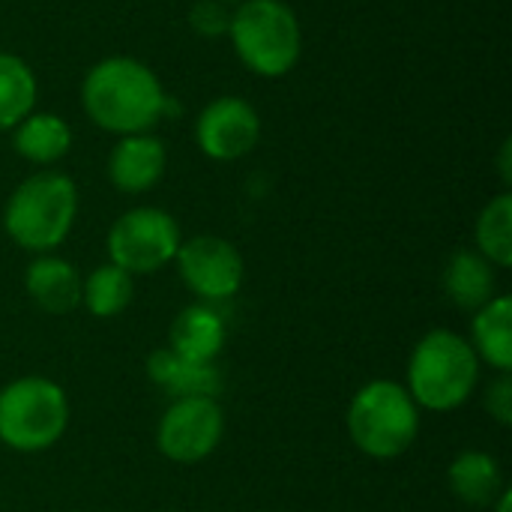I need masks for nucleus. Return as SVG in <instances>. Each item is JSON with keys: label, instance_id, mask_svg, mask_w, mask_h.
I'll list each match as a JSON object with an SVG mask.
<instances>
[{"label": "nucleus", "instance_id": "7ed1b4c3", "mask_svg": "<svg viewBox=\"0 0 512 512\" xmlns=\"http://www.w3.org/2000/svg\"><path fill=\"white\" fill-rule=\"evenodd\" d=\"M78 210L75 183L63 174L42 171L24 180L3 213L9 237L30 252H48L66 240Z\"/></svg>", "mask_w": 512, "mask_h": 512}, {"label": "nucleus", "instance_id": "a878e982", "mask_svg": "<svg viewBox=\"0 0 512 512\" xmlns=\"http://www.w3.org/2000/svg\"><path fill=\"white\" fill-rule=\"evenodd\" d=\"M222 3H243V0H222Z\"/></svg>", "mask_w": 512, "mask_h": 512}, {"label": "nucleus", "instance_id": "39448f33", "mask_svg": "<svg viewBox=\"0 0 512 512\" xmlns=\"http://www.w3.org/2000/svg\"><path fill=\"white\" fill-rule=\"evenodd\" d=\"M228 30L240 60L258 75L279 78L300 57V24L282 0H243Z\"/></svg>", "mask_w": 512, "mask_h": 512}, {"label": "nucleus", "instance_id": "4468645a", "mask_svg": "<svg viewBox=\"0 0 512 512\" xmlns=\"http://www.w3.org/2000/svg\"><path fill=\"white\" fill-rule=\"evenodd\" d=\"M225 345V321L204 303L183 309L171 324V351L189 360L213 363Z\"/></svg>", "mask_w": 512, "mask_h": 512}, {"label": "nucleus", "instance_id": "f03ea898", "mask_svg": "<svg viewBox=\"0 0 512 512\" xmlns=\"http://www.w3.org/2000/svg\"><path fill=\"white\" fill-rule=\"evenodd\" d=\"M477 378L480 360L474 348L450 330H435L411 354L408 393L429 411H453L468 402Z\"/></svg>", "mask_w": 512, "mask_h": 512}, {"label": "nucleus", "instance_id": "aec40b11", "mask_svg": "<svg viewBox=\"0 0 512 512\" xmlns=\"http://www.w3.org/2000/svg\"><path fill=\"white\" fill-rule=\"evenodd\" d=\"M132 273L117 264L96 267L81 285V300L96 318H114L132 303Z\"/></svg>", "mask_w": 512, "mask_h": 512}, {"label": "nucleus", "instance_id": "2eb2a0df", "mask_svg": "<svg viewBox=\"0 0 512 512\" xmlns=\"http://www.w3.org/2000/svg\"><path fill=\"white\" fill-rule=\"evenodd\" d=\"M444 288L459 309H483L495 300V273L480 252H456L444 270Z\"/></svg>", "mask_w": 512, "mask_h": 512}, {"label": "nucleus", "instance_id": "1a4fd4ad", "mask_svg": "<svg viewBox=\"0 0 512 512\" xmlns=\"http://www.w3.org/2000/svg\"><path fill=\"white\" fill-rule=\"evenodd\" d=\"M177 267L183 282L204 300H228L240 291L243 258L222 237H192L177 249Z\"/></svg>", "mask_w": 512, "mask_h": 512}, {"label": "nucleus", "instance_id": "393cba45", "mask_svg": "<svg viewBox=\"0 0 512 512\" xmlns=\"http://www.w3.org/2000/svg\"><path fill=\"white\" fill-rule=\"evenodd\" d=\"M510 504H512L510 492H504V495H501V507H498V512H510Z\"/></svg>", "mask_w": 512, "mask_h": 512}, {"label": "nucleus", "instance_id": "9b49d317", "mask_svg": "<svg viewBox=\"0 0 512 512\" xmlns=\"http://www.w3.org/2000/svg\"><path fill=\"white\" fill-rule=\"evenodd\" d=\"M165 171V147L150 135H126L111 159L108 177L120 192H147Z\"/></svg>", "mask_w": 512, "mask_h": 512}, {"label": "nucleus", "instance_id": "f3484780", "mask_svg": "<svg viewBox=\"0 0 512 512\" xmlns=\"http://www.w3.org/2000/svg\"><path fill=\"white\" fill-rule=\"evenodd\" d=\"M69 144H72V132L54 114H27L15 132V150L39 165L63 159Z\"/></svg>", "mask_w": 512, "mask_h": 512}, {"label": "nucleus", "instance_id": "ddd939ff", "mask_svg": "<svg viewBox=\"0 0 512 512\" xmlns=\"http://www.w3.org/2000/svg\"><path fill=\"white\" fill-rule=\"evenodd\" d=\"M24 285L33 303L51 315H66L81 303V279L75 267L63 258H36L27 267Z\"/></svg>", "mask_w": 512, "mask_h": 512}, {"label": "nucleus", "instance_id": "f8f14e48", "mask_svg": "<svg viewBox=\"0 0 512 512\" xmlns=\"http://www.w3.org/2000/svg\"><path fill=\"white\" fill-rule=\"evenodd\" d=\"M147 372H150L153 384H159L174 399H195V396L213 399L219 393V384H222L213 363L180 357L171 348L153 351L147 360Z\"/></svg>", "mask_w": 512, "mask_h": 512}, {"label": "nucleus", "instance_id": "dca6fc26", "mask_svg": "<svg viewBox=\"0 0 512 512\" xmlns=\"http://www.w3.org/2000/svg\"><path fill=\"white\" fill-rule=\"evenodd\" d=\"M474 354H480L501 375L512 369V300L495 297L489 300L474 321Z\"/></svg>", "mask_w": 512, "mask_h": 512}, {"label": "nucleus", "instance_id": "f257e3e1", "mask_svg": "<svg viewBox=\"0 0 512 512\" xmlns=\"http://www.w3.org/2000/svg\"><path fill=\"white\" fill-rule=\"evenodd\" d=\"M90 120L117 135H141L165 111L159 78L132 57H108L96 63L81 90Z\"/></svg>", "mask_w": 512, "mask_h": 512}, {"label": "nucleus", "instance_id": "4be33fe9", "mask_svg": "<svg viewBox=\"0 0 512 512\" xmlns=\"http://www.w3.org/2000/svg\"><path fill=\"white\" fill-rule=\"evenodd\" d=\"M189 21H192V27H195L201 36H219V33L228 30L231 15H228V9H225L222 0H198V3L192 6Z\"/></svg>", "mask_w": 512, "mask_h": 512}, {"label": "nucleus", "instance_id": "6ab92c4d", "mask_svg": "<svg viewBox=\"0 0 512 512\" xmlns=\"http://www.w3.org/2000/svg\"><path fill=\"white\" fill-rule=\"evenodd\" d=\"M36 102V78L30 66L12 54H0V129L18 126Z\"/></svg>", "mask_w": 512, "mask_h": 512}, {"label": "nucleus", "instance_id": "412c9836", "mask_svg": "<svg viewBox=\"0 0 512 512\" xmlns=\"http://www.w3.org/2000/svg\"><path fill=\"white\" fill-rule=\"evenodd\" d=\"M477 243L480 255L489 264L510 267L512 264V198L498 195L477 222Z\"/></svg>", "mask_w": 512, "mask_h": 512}, {"label": "nucleus", "instance_id": "423d86ee", "mask_svg": "<svg viewBox=\"0 0 512 512\" xmlns=\"http://www.w3.org/2000/svg\"><path fill=\"white\" fill-rule=\"evenodd\" d=\"M69 423L66 393L48 378H21L0 390V441L18 453H39L60 441Z\"/></svg>", "mask_w": 512, "mask_h": 512}, {"label": "nucleus", "instance_id": "a211bd4d", "mask_svg": "<svg viewBox=\"0 0 512 512\" xmlns=\"http://www.w3.org/2000/svg\"><path fill=\"white\" fill-rule=\"evenodd\" d=\"M501 468L489 453H462L453 468H450V486L456 492V498H462L465 504L474 507H486L498 498L501 492Z\"/></svg>", "mask_w": 512, "mask_h": 512}, {"label": "nucleus", "instance_id": "6e6552de", "mask_svg": "<svg viewBox=\"0 0 512 512\" xmlns=\"http://www.w3.org/2000/svg\"><path fill=\"white\" fill-rule=\"evenodd\" d=\"M222 438V408L216 399H174L159 423V450L177 465L207 459Z\"/></svg>", "mask_w": 512, "mask_h": 512}, {"label": "nucleus", "instance_id": "5701e85b", "mask_svg": "<svg viewBox=\"0 0 512 512\" xmlns=\"http://www.w3.org/2000/svg\"><path fill=\"white\" fill-rule=\"evenodd\" d=\"M486 405H489V411H492V414H495L501 423H510L512 420V384L507 375H504L501 381H495V384H492V393H489Z\"/></svg>", "mask_w": 512, "mask_h": 512}, {"label": "nucleus", "instance_id": "9d476101", "mask_svg": "<svg viewBox=\"0 0 512 512\" xmlns=\"http://www.w3.org/2000/svg\"><path fill=\"white\" fill-rule=\"evenodd\" d=\"M258 135H261V123L255 108L237 96L210 102L195 126L198 147L210 159H222V162L246 156L258 144Z\"/></svg>", "mask_w": 512, "mask_h": 512}, {"label": "nucleus", "instance_id": "b1692460", "mask_svg": "<svg viewBox=\"0 0 512 512\" xmlns=\"http://www.w3.org/2000/svg\"><path fill=\"white\" fill-rule=\"evenodd\" d=\"M510 150H512V144L510 141H507V144H504V153H501V171H504V180H507V183H510Z\"/></svg>", "mask_w": 512, "mask_h": 512}, {"label": "nucleus", "instance_id": "20e7f679", "mask_svg": "<svg viewBox=\"0 0 512 512\" xmlns=\"http://www.w3.org/2000/svg\"><path fill=\"white\" fill-rule=\"evenodd\" d=\"M348 432L351 441L372 459L402 456L420 432L417 402L393 381H372L348 408Z\"/></svg>", "mask_w": 512, "mask_h": 512}, {"label": "nucleus", "instance_id": "0eeeda50", "mask_svg": "<svg viewBox=\"0 0 512 512\" xmlns=\"http://www.w3.org/2000/svg\"><path fill=\"white\" fill-rule=\"evenodd\" d=\"M180 249V228L177 222L156 207H138L120 216L108 234V255L111 264L123 267L126 273H153L174 261Z\"/></svg>", "mask_w": 512, "mask_h": 512}]
</instances>
